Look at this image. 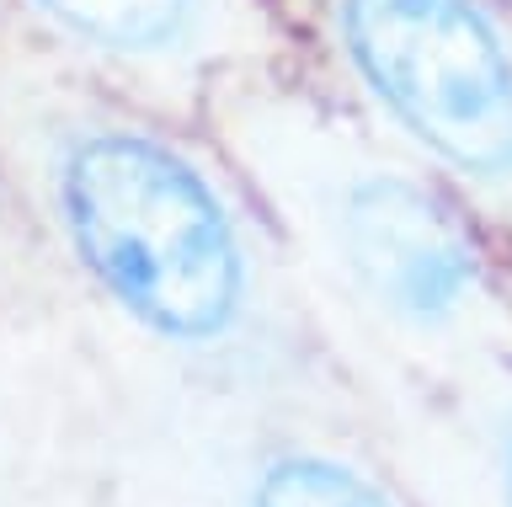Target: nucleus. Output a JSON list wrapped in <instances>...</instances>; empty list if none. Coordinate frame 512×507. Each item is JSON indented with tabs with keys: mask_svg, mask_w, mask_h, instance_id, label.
Returning <instances> with one entry per match:
<instances>
[{
	"mask_svg": "<svg viewBox=\"0 0 512 507\" xmlns=\"http://www.w3.org/2000/svg\"><path fill=\"white\" fill-rule=\"evenodd\" d=\"M43 209L75 262L166 342H214L251 305V241L219 182L134 123L64 113L43 134Z\"/></svg>",
	"mask_w": 512,
	"mask_h": 507,
	"instance_id": "nucleus-1",
	"label": "nucleus"
},
{
	"mask_svg": "<svg viewBox=\"0 0 512 507\" xmlns=\"http://www.w3.org/2000/svg\"><path fill=\"white\" fill-rule=\"evenodd\" d=\"M342 54L400 129L475 182H512V54L475 0H336Z\"/></svg>",
	"mask_w": 512,
	"mask_h": 507,
	"instance_id": "nucleus-2",
	"label": "nucleus"
},
{
	"mask_svg": "<svg viewBox=\"0 0 512 507\" xmlns=\"http://www.w3.org/2000/svg\"><path fill=\"white\" fill-rule=\"evenodd\" d=\"M278 198H304L336 262L406 321H448L475 294V246L459 219L427 187L395 171H331L310 193L272 187Z\"/></svg>",
	"mask_w": 512,
	"mask_h": 507,
	"instance_id": "nucleus-3",
	"label": "nucleus"
},
{
	"mask_svg": "<svg viewBox=\"0 0 512 507\" xmlns=\"http://www.w3.org/2000/svg\"><path fill=\"white\" fill-rule=\"evenodd\" d=\"M64 38L86 43L112 65L192 81L262 49L267 22L256 0H32Z\"/></svg>",
	"mask_w": 512,
	"mask_h": 507,
	"instance_id": "nucleus-4",
	"label": "nucleus"
},
{
	"mask_svg": "<svg viewBox=\"0 0 512 507\" xmlns=\"http://www.w3.org/2000/svg\"><path fill=\"white\" fill-rule=\"evenodd\" d=\"M251 507H390L374 481L326 454H283L262 470Z\"/></svg>",
	"mask_w": 512,
	"mask_h": 507,
	"instance_id": "nucleus-5",
	"label": "nucleus"
},
{
	"mask_svg": "<svg viewBox=\"0 0 512 507\" xmlns=\"http://www.w3.org/2000/svg\"><path fill=\"white\" fill-rule=\"evenodd\" d=\"M507 507H512V454H507Z\"/></svg>",
	"mask_w": 512,
	"mask_h": 507,
	"instance_id": "nucleus-6",
	"label": "nucleus"
}]
</instances>
